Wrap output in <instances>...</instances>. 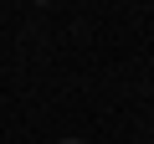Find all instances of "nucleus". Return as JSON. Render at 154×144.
Instances as JSON below:
<instances>
[{
	"mask_svg": "<svg viewBox=\"0 0 154 144\" xmlns=\"http://www.w3.org/2000/svg\"><path fill=\"white\" fill-rule=\"evenodd\" d=\"M67 144H72V139H67Z\"/></svg>",
	"mask_w": 154,
	"mask_h": 144,
	"instance_id": "1",
	"label": "nucleus"
}]
</instances>
